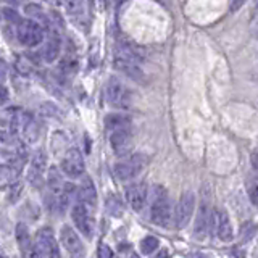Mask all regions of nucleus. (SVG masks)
Segmentation results:
<instances>
[{
  "label": "nucleus",
  "instance_id": "obj_5",
  "mask_svg": "<svg viewBox=\"0 0 258 258\" xmlns=\"http://www.w3.org/2000/svg\"><path fill=\"white\" fill-rule=\"evenodd\" d=\"M212 218H213V213H212V208H210V197L207 195V192L203 191L200 207H198V212H197L195 225H194V234H195V237L202 239L205 234H207L210 225H212Z\"/></svg>",
  "mask_w": 258,
  "mask_h": 258
},
{
  "label": "nucleus",
  "instance_id": "obj_35",
  "mask_svg": "<svg viewBox=\"0 0 258 258\" xmlns=\"http://www.w3.org/2000/svg\"><path fill=\"white\" fill-rule=\"evenodd\" d=\"M49 2H50V3H54V5H58V3L62 2V0H49Z\"/></svg>",
  "mask_w": 258,
  "mask_h": 258
},
{
  "label": "nucleus",
  "instance_id": "obj_11",
  "mask_svg": "<svg viewBox=\"0 0 258 258\" xmlns=\"http://www.w3.org/2000/svg\"><path fill=\"white\" fill-rule=\"evenodd\" d=\"M126 200L134 212H140L147 202V186L144 183L131 184L126 189Z\"/></svg>",
  "mask_w": 258,
  "mask_h": 258
},
{
  "label": "nucleus",
  "instance_id": "obj_22",
  "mask_svg": "<svg viewBox=\"0 0 258 258\" xmlns=\"http://www.w3.org/2000/svg\"><path fill=\"white\" fill-rule=\"evenodd\" d=\"M158 245H160V240L154 236H147L140 240V252H142L144 255H150L158 249Z\"/></svg>",
  "mask_w": 258,
  "mask_h": 258
},
{
  "label": "nucleus",
  "instance_id": "obj_39",
  "mask_svg": "<svg viewBox=\"0 0 258 258\" xmlns=\"http://www.w3.org/2000/svg\"><path fill=\"white\" fill-rule=\"evenodd\" d=\"M3 258H5V257H3Z\"/></svg>",
  "mask_w": 258,
  "mask_h": 258
},
{
  "label": "nucleus",
  "instance_id": "obj_18",
  "mask_svg": "<svg viewBox=\"0 0 258 258\" xmlns=\"http://www.w3.org/2000/svg\"><path fill=\"white\" fill-rule=\"evenodd\" d=\"M58 55H60V40L57 37H50L40 47V57H42V60L47 63L55 62Z\"/></svg>",
  "mask_w": 258,
  "mask_h": 258
},
{
  "label": "nucleus",
  "instance_id": "obj_8",
  "mask_svg": "<svg viewBox=\"0 0 258 258\" xmlns=\"http://www.w3.org/2000/svg\"><path fill=\"white\" fill-rule=\"evenodd\" d=\"M71 216L74 225L78 226V229L84 234L86 237L94 236V220L89 216V207L83 202H78L71 210Z\"/></svg>",
  "mask_w": 258,
  "mask_h": 258
},
{
  "label": "nucleus",
  "instance_id": "obj_10",
  "mask_svg": "<svg viewBox=\"0 0 258 258\" xmlns=\"http://www.w3.org/2000/svg\"><path fill=\"white\" fill-rule=\"evenodd\" d=\"M45 166H47V157L42 150L36 152V155L32 157L31 166H29L28 171V181L31 183L34 187H40L44 184V173H45Z\"/></svg>",
  "mask_w": 258,
  "mask_h": 258
},
{
  "label": "nucleus",
  "instance_id": "obj_23",
  "mask_svg": "<svg viewBox=\"0 0 258 258\" xmlns=\"http://www.w3.org/2000/svg\"><path fill=\"white\" fill-rule=\"evenodd\" d=\"M78 66H79V62H78V58H74V57H64L60 62V69L63 71V74L76 73Z\"/></svg>",
  "mask_w": 258,
  "mask_h": 258
},
{
  "label": "nucleus",
  "instance_id": "obj_6",
  "mask_svg": "<svg viewBox=\"0 0 258 258\" xmlns=\"http://www.w3.org/2000/svg\"><path fill=\"white\" fill-rule=\"evenodd\" d=\"M194 207H195V195H194V192L186 191L179 198L178 207H176V226L179 229H183V227L189 225L194 213Z\"/></svg>",
  "mask_w": 258,
  "mask_h": 258
},
{
  "label": "nucleus",
  "instance_id": "obj_9",
  "mask_svg": "<svg viewBox=\"0 0 258 258\" xmlns=\"http://www.w3.org/2000/svg\"><path fill=\"white\" fill-rule=\"evenodd\" d=\"M110 145L118 157L129 155V152H131V149H132L131 132H129L126 128L116 129V131L111 132V136H110Z\"/></svg>",
  "mask_w": 258,
  "mask_h": 258
},
{
  "label": "nucleus",
  "instance_id": "obj_28",
  "mask_svg": "<svg viewBox=\"0 0 258 258\" xmlns=\"http://www.w3.org/2000/svg\"><path fill=\"white\" fill-rule=\"evenodd\" d=\"M40 113H44L45 116H58V108L54 103H42L40 105Z\"/></svg>",
  "mask_w": 258,
  "mask_h": 258
},
{
  "label": "nucleus",
  "instance_id": "obj_38",
  "mask_svg": "<svg viewBox=\"0 0 258 258\" xmlns=\"http://www.w3.org/2000/svg\"><path fill=\"white\" fill-rule=\"evenodd\" d=\"M257 16H258V11H257Z\"/></svg>",
  "mask_w": 258,
  "mask_h": 258
},
{
  "label": "nucleus",
  "instance_id": "obj_7",
  "mask_svg": "<svg viewBox=\"0 0 258 258\" xmlns=\"http://www.w3.org/2000/svg\"><path fill=\"white\" fill-rule=\"evenodd\" d=\"M62 171L69 178H79L84 173V158L76 147H71L64 154L62 160Z\"/></svg>",
  "mask_w": 258,
  "mask_h": 258
},
{
  "label": "nucleus",
  "instance_id": "obj_25",
  "mask_svg": "<svg viewBox=\"0 0 258 258\" xmlns=\"http://www.w3.org/2000/svg\"><path fill=\"white\" fill-rule=\"evenodd\" d=\"M66 2V8L69 15H81L84 8V2L83 0H64Z\"/></svg>",
  "mask_w": 258,
  "mask_h": 258
},
{
  "label": "nucleus",
  "instance_id": "obj_14",
  "mask_svg": "<svg viewBox=\"0 0 258 258\" xmlns=\"http://www.w3.org/2000/svg\"><path fill=\"white\" fill-rule=\"evenodd\" d=\"M37 242L42 245V249L45 250V254L49 258H62L60 247H58L54 234H52L49 227H42V229L37 232Z\"/></svg>",
  "mask_w": 258,
  "mask_h": 258
},
{
  "label": "nucleus",
  "instance_id": "obj_36",
  "mask_svg": "<svg viewBox=\"0 0 258 258\" xmlns=\"http://www.w3.org/2000/svg\"><path fill=\"white\" fill-rule=\"evenodd\" d=\"M255 36H257V39H258V29H257V34H255Z\"/></svg>",
  "mask_w": 258,
  "mask_h": 258
},
{
  "label": "nucleus",
  "instance_id": "obj_16",
  "mask_svg": "<svg viewBox=\"0 0 258 258\" xmlns=\"http://www.w3.org/2000/svg\"><path fill=\"white\" fill-rule=\"evenodd\" d=\"M115 66L125 74L131 76L132 79H140L144 76L142 68H140V62L136 60H129V58L115 55Z\"/></svg>",
  "mask_w": 258,
  "mask_h": 258
},
{
  "label": "nucleus",
  "instance_id": "obj_20",
  "mask_svg": "<svg viewBox=\"0 0 258 258\" xmlns=\"http://www.w3.org/2000/svg\"><path fill=\"white\" fill-rule=\"evenodd\" d=\"M105 210L110 216H115V218H120L125 212V207H123V202L118 195L111 194V195L107 197V202H105Z\"/></svg>",
  "mask_w": 258,
  "mask_h": 258
},
{
  "label": "nucleus",
  "instance_id": "obj_34",
  "mask_svg": "<svg viewBox=\"0 0 258 258\" xmlns=\"http://www.w3.org/2000/svg\"><path fill=\"white\" fill-rule=\"evenodd\" d=\"M3 2H8V3H13L15 5V3H20L21 0H3Z\"/></svg>",
  "mask_w": 258,
  "mask_h": 258
},
{
  "label": "nucleus",
  "instance_id": "obj_29",
  "mask_svg": "<svg viewBox=\"0 0 258 258\" xmlns=\"http://www.w3.org/2000/svg\"><path fill=\"white\" fill-rule=\"evenodd\" d=\"M97 258H113V252L108 247L107 244H100L98 245V250H97Z\"/></svg>",
  "mask_w": 258,
  "mask_h": 258
},
{
  "label": "nucleus",
  "instance_id": "obj_31",
  "mask_svg": "<svg viewBox=\"0 0 258 258\" xmlns=\"http://www.w3.org/2000/svg\"><path fill=\"white\" fill-rule=\"evenodd\" d=\"M245 2H247V0H229V10L231 11H237Z\"/></svg>",
  "mask_w": 258,
  "mask_h": 258
},
{
  "label": "nucleus",
  "instance_id": "obj_33",
  "mask_svg": "<svg viewBox=\"0 0 258 258\" xmlns=\"http://www.w3.org/2000/svg\"><path fill=\"white\" fill-rule=\"evenodd\" d=\"M157 258H169V252H168L166 249H165V250H161V252H160V255H158Z\"/></svg>",
  "mask_w": 258,
  "mask_h": 258
},
{
  "label": "nucleus",
  "instance_id": "obj_21",
  "mask_svg": "<svg viewBox=\"0 0 258 258\" xmlns=\"http://www.w3.org/2000/svg\"><path fill=\"white\" fill-rule=\"evenodd\" d=\"M129 123H131V118L126 115H123V113H111L105 118V125H107V128L111 129V131L126 128Z\"/></svg>",
  "mask_w": 258,
  "mask_h": 258
},
{
  "label": "nucleus",
  "instance_id": "obj_4",
  "mask_svg": "<svg viewBox=\"0 0 258 258\" xmlns=\"http://www.w3.org/2000/svg\"><path fill=\"white\" fill-rule=\"evenodd\" d=\"M145 165H147V158L140 154H136V155L129 157V160L116 163L113 168V173L120 181H129V179L136 178V176L145 168Z\"/></svg>",
  "mask_w": 258,
  "mask_h": 258
},
{
  "label": "nucleus",
  "instance_id": "obj_30",
  "mask_svg": "<svg viewBox=\"0 0 258 258\" xmlns=\"http://www.w3.org/2000/svg\"><path fill=\"white\" fill-rule=\"evenodd\" d=\"M249 197H250L252 203H254L255 207H258V183H255V184L250 186V189H249Z\"/></svg>",
  "mask_w": 258,
  "mask_h": 258
},
{
  "label": "nucleus",
  "instance_id": "obj_17",
  "mask_svg": "<svg viewBox=\"0 0 258 258\" xmlns=\"http://www.w3.org/2000/svg\"><path fill=\"white\" fill-rule=\"evenodd\" d=\"M15 237H16V242H18V247L21 250V255L26 257L29 255L31 252V237H29V231H28V226L25 223H18L16 225V229H15Z\"/></svg>",
  "mask_w": 258,
  "mask_h": 258
},
{
  "label": "nucleus",
  "instance_id": "obj_13",
  "mask_svg": "<svg viewBox=\"0 0 258 258\" xmlns=\"http://www.w3.org/2000/svg\"><path fill=\"white\" fill-rule=\"evenodd\" d=\"M212 225L216 227V236H218L223 242H229L232 240V226L229 221V215H227L225 210L221 212H213V218H212Z\"/></svg>",
  "mask_w": 258,
  "mask_h": 258
},
{
  "label": "nucleus",
  "instance_id": "obj_1",
  "mask_svg": "<svg viewBox=\"0 0 258 258\" xmlns=\"http://www.w3.org/2000/svg\"><path fill=\"white\" fill-rule=\"evenodd\" d=\"M152 223L158 226H168L171 221V202H169L168 192L163 186L154 187V200H152L150 208Z\"/></svg>",
  "mask_w": 258,
  "mask_h": 258
},
{
  "label": "nucleus",
  "instance_id": "obj_2",
  "mask_svg": "<svg viewBox=\"0 0 258 258\" xmlns=\"http://www.w3.org/2000/svg\"><path fill=\"white\" fill-rule=\"evenodd\" d=\"M105 97H107V102L111 107L118 108V110H126L131 107V103H132L131 91L116 78L108 79L107 86H105Z\"/></svg>",
  "mask_w": 258,
  "mask_h": 258
},
{
  "label": "nucleus",
  "instance_id": "obj_15",
  "mask_svg": "<svg viewBox=\"0 0 258 258\" xmlns=\"http://www.w3.org/2000/svg\"><path fill=\"white\" fill-rule=\"evenodd\" d=\"M79 202H83L87 205L89 208H96L97 207V191H96V184L91 178H84L83 183L79 186Z\"/></svg>",
  "mask_w": 258,
  "mask_h": 258
},
{
  "label": "nucleus",
  "instance_id": "obj_26",
  "mask_svg": "<svg viewBox=\"0 0 258 258\" xmlns=\"http://www.w3.org/2000/svg\"><path fill=\"white\" fill-rule=\"evenodd\" d=\"M29 258H49L45 254V250L42 249V245H40L39 242L37 244H34L32 247H31V252H29Z\"/></svg>",
  "mask_w": 258,
  "mask_h": 258
},
{
  "label": "nucleus",
  "instance_id": "obj_19",
  "mask_svg": "<svg viewBox=\"0 0 258 258\" xmlns=\"http://www.w3.org/2000/svg\"><path fill=\"white\" fill-rule=\"evenodd\" d=\"M23 136H25V140L29 144L36 142L39 137V125L34 121L31 115H28L25 125H23Z\"/></svg>",
  "mask_w": 258,
  "mask_h": 258
},
{
  "label": "nucleus",
  "instance_id": "obj_32",
  "mask_svg": "<svg viewBox=\"0 0 258 258\" xmlns=\"http://www.w3.org/2000/svg\"><path fill=\"white\" fill-rule=\"evenodd\" d=\"M252 165H254L255 169H258V147L254 150V154H252Z\"/></svg>",
  "mask_w": 258,
  "mask_h": 258
},
{
  "label": "nucleus",
  "instance_id": "obj_12",
  "mask_svg": "<svg viewBox=\"0 0 258 258\" xmlns=\"http://www.w3.org/2000/svg\"><path fill=\"white\" fill-rule=\"evenodd\" d=\"M60 239H62V244L64 245V249H66L73 257L79 258V257L84 255L83 242H81V239L78 237V234H76L69 226H63L62 227Z\"/></svg>",
  "mask_w": 258,
  "mask_h": 258
},
{
  "label": "nucleus",
  "instance_id": "obj_24",
  "mask_svg": "<svg viewBox=\"0 0 258 258\" xmlns=\"http://www.w3.org/2000/svg\"><path fill=\"white\" fill-rule=\"evenodd\" d=\"M2 16H3V20L8 21V23H16V25H18V23L21 21L20 13L11 7H3L2 8Z\"/></svg>",
  "mask_w": 258,
  "mask_h": 258
},
{
  "label": "nucleus",
  "instance_id": "obj_37",
  "mask_svg": "<svg viewBox=\"0 0 258 258\" xmlns=\"http://www.w3.org/2000/svg\"><path fill=\"white\" fill-rule=\"evenodd\" d=\"M255 2H257V3H258V0H255Z\"/></svg>",
  "mask_w": 258,
  "mask_h": 258
},
{
  "label": "nucleus",
  "instance_id": "obj_3",
  "mask_svg": "<svg viewBox=\"0 0 258 258\" xmlns=\"http://www.w3.org/2000/svg\"><path fill=\"white\" fill-rule=\"evenodd\" d=\"M16 39L25 47H36L44 42V28L31 18L21 20L16 26Z\"/></svg>",
  "mask_w": 258,
  "mask_h": 258
},
{
  "label": "nucleus",
  "instance_id": "obj_27",
  "mask_svg": "<svg viewBox=\"0 0 258 258\" xmlns=\"http://www.w3.org/2000/svg\"><path fill=\"white\" fill-rule=\"evenodd\" d=\"M21 191H23V184L20 183V181H15V183L11 184V189H10V200H11V202H16V200H18Z\"/></svg>",
  "mask_w": 258,
  "mask_h": 258
}]
</instances>
